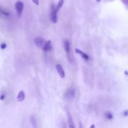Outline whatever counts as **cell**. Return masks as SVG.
<instances>
[{
  "instance_id": "obj_1",
  "label": "cell",
  "mask_w": 128,
  "mask_h": 128,
  "mask_svg": "<svg viewBox=\"0 0 128 128\" xmlns=\"http://www.w3.org/2000/svg\"><path fill=\"white\" fill-rule=\"evenodd\" d=\"M63 46L64 48L65 51L67 54L68 59V61H70L71 63L73 62V58H72V52H71V44H70V42L67 39H64L63 40Z\"/></svg>"
},
{
  "instance_id": "obj_11",
  "label": "cell",
  "mask_w": 128,
  "mask_h": 128,
  "mask_svg": "<svg viewBox=\"0 0 128 128\" xmlns=\"http://www.w3.org/2000/svg\"><path fill=\"white\" fill-rule=\"evenodd\" d=\"M30 121H31V123L32 124V126L33 128H38V123L36 121V118L34 116H31V118H30Z\"/></svg>"
},
{
  "instance_id": "obj_13",
  "label": "cell",
  "mask_w": 128,
  "mask_h": 128,
  "mask_svg": "<svg viewBox=\"0 0 128 128\" xmlns=\"http://www.w3.org/2000/svg\"><path fill=\"white\" fill-rule=\"evenodd\" d=\"M64 0H60L59 2H58L57 6H56V10L57 12H58L60 10V9L62 7V6H63L64 4Z\"/></svg>"
},
{
  "instance_id": "obj_17",
  "label": "cell",
  "mask_w": 128,
  "mask_h": 128,
  "mask_svg": "<svg viewBox=\"0 0 128 128\" xmlns=\"http://www.w3.org/2000/svg\"><path fill=\"white\" fill-rule=\"evenodd\" d=\"M61 128H67L66 123H65L64 122H62V124H61Z\"/></svg>"
},
{
  "instance_id": "obj_18",
  "label": "cell",
  "mask_w": 128,
  "mask_h": 128,
  "mask_svg": "<svg viewBox=\"0 0 128 128\" xmlns=\"http://www.w3.org/2000/svg\"><path fill=\"white\" fill-rule=\"evenodd\" d=\"M124 116H128V110H126V111H124Z\"/></svg>"
},
{
  "instance_id": "obj_6",
  "label": "cell",
  "mask_w": 128,
  "mask_h": 128,
  "mask_svg": "<svg viewBox=\"0 0 128 128\" xmlns=\"http://www.w3.org/2000/svg\"><path fill=\"white\" fill-rule=\"evenodd\" d=\"M75 52H76V53L79 54L82 57V58L84 59L85 61H88L90 60V57L89 56V55L87 54L86 53H85V52H83L82 51H81V50H80V49H78V48L75 49Z\"/></svg>"
},
{
  "instance_id": "obj_5",
  "label": "cell",
  "mask_w": 128,
  "mask_h": 128,
  "mask_svg": "<svg viewBox=\"0 0 128 128\" xmlns=\"http://www.w3.org/2000/svg\"><path fill=\"white\" fill-rule=\"evenodd\" d=\"M75 96V89L74 87H71L67 90L65 94V98L67 100H71Z\"/></svg>"
},
{
  "instance_id": "obj_22",
  "label": "cell",
  "mask_w": 128,
  "mask_h": 128,
  "mask_svg": "<svg viewBox=\"0 0 128 128\" xmlns=\"http://www.w3.org/2000/svg\"><path fill=\"white\" fill-rule=\"evenodd\" d=\"M96 2H100V1H101V0H96Z\"/></svg>"
},
{
  "instance_id": "obj_8",
  "label": "cell",
  "mask_w": 128,
  "mask_h": 128,
  "mask_svg": "<svg viewBox=\"0 0 128 128\" xmlns=\"http://www.w3.org/2000/svg\"><path fill=\"white\" fill-rule=\"evenodd\" d=\"M67 117H68V126L69 128H75L73 120L71 116V114L67 110Z\"/></svg>"
},
{
  "instance_id": "obj_12",
  "label": "cell",
  "mask_w": 128,
  "mask_h": 128,
  "mask_svg": "<svg viewBox=\"0 0 128 128\" xmlns=\"http://www.w3.org/2000/svg\"><path fill=\"white\" fill-rule=\"evenodd\" d=\"M104 118L108 120H111L113 119V114L111 111H106L104 113Z\"/></svg>"
},
{
  "instance_id": "obj_10",
  "label": "cell",
  "mask_w": 128,
  "mask_h": 128,
  "mask_svg": "<svg viewBox=\"0 0 128 128\" xmlns=\"http://www.w3.org/2000/svg\"><path fill=\"white\" fill-rule=\"evenodd\" d=\"M25 100V93L22 90H21L18 92L17 96V101L18 102H22Z\"/></svg>"
},
{
  "instance_id": "obj_7",
  "label": "cell",
  "mask_w": 128,
  "mask_h": 128,
  "mask_svg": "<svg viewBox=\"0 0 128 128\" xmlns=\"http://www.w3.org/2000/svg\"><path fill=\"white\" fill-rule=\"evenodd\" d=\"M56 70H57L58 72V74H59V75H60V77L62 79L64 78H65V72H64V69H63V68H62V66H61V64H56Z\"/></svg>"
},
{
  "instance_id": "obj_16",
  "label": "cell",
  "mask_w": 128,
  "mask_h": 128,
  "mask_svg": "<svg viewBox=\"0 0 128 128\" xmlns=\"http://www.w3.org/2000/svg\"><path fill=\"white\" fill-rule=\"evenodd\" d=\"M32 2H33V3L34 4H36V6H38L39 4H40V2H39V0H32Z\"/></svg>"
},
{
  "instance_id": "obj_3",
  "label": "cell",
  "mask_w": 128,
  "mask_h": 128,
  "mask_svg": "<svg viewBox=\"0 0 128 128\" xmlns=\"http://www.w3.org/2000/svg\"><path fill=\"white\" fill-rule=\"evenodd\" d=\"M46 41H46V40L43 38L38 36V37L35 38L34 40V43L38 48L42 50Z\"/></svg>"
},
{
  "instance_id": "obj_4",
  "label": "cell",
  "mask_w": 128,
  "mask_h": 128,
  "mask_svg": "<svg viewBox=\"0 0 128 128\" xmlns=\"http://www.w3.org/2000/svg\"><path fill=\"white\" fill-rule=\"evenodd\" d=\"M15 9L18 17H21L24 9V3L21 1H18L15 4Z\"/></svg>"
},
{
  "instance_id": "obj_20",
  "label": "cell",
  "mask_w": 128,
  "mask_h": 128,
  "mask_svg": "<svg viewBox=\"0 0 128 128\" xmlns=\"http://www.w3.org/2000/svg\"><path fill=\"white\" fill-rule=\"evenodd\" d=\"M4 99V95H2V96H1V100H3Z\"/></svg>"
},
{
  "instance_id": "obj_19",
  "label": "cell",
  "mask_w": 128,
  "mask_h": 128,
  "mask_svg": "<svg viewBox=\"0 0 128 128\" xmlns=\"http://www.w3.org/2000/svg\"><path fill=\"white\" fill-rule=\"evenodd\" d=\"M114 0H104V1L105 2H112V1H113Z\"/></svg>"
},
{
  "instance_id": "obj_9",
  "label": "cell",
  "mask_w": 128,
  "mask_h": 128,
  "mask_svg": "<svg viewBox=\"0 0 128 128\" xmlns=\"http://www.w3.org/2000/svg\"><path fill=\"white\" fill-rule=\"evenodd\" d=\"M52 49V44H51V41L50 40H48L46 42L45 44L44 45L43 48H42V50H43L45 52H48V51H51V50Z\"/></svg>"
},
{
  "instance_id": "obj_21",
  "label": "cell",
  "mask_w": 128,
  "mask_h": 128,
  "mask_svg": "<svg viewBox=\"0 0 128 128\" xmlns=\"http://www.w3.org/2000/svg\"><path fill=\"white\" fill-rule=\"evenodd\" d=\"M90 128H95V125L92 124L91 126H90Z\"/></svg>"
},
{
  "instance_id": "obj_2",
  "label": "cell",
  "mask_w": 128,
  "mask_h": 128,
  "mask_svg": "<svg viewBox=\"0 0 128 128\" xmlns=\"http://www.w3.org/2000/svg\"><path fill=\"white\" fill-rule=\"evenodd\" d=\"M57 11L56 10V6L54 4H51V12H50V17L51 20L53 23H56L58 21Z\"/></svg>"
},
{
  "instance_id": "obj_15",
  "label": "cell",
  "mask_w": 128,
  "mask_h": 128,
  "mask_svg": "<svg viewBox=\"0 0 128 128\" xmlns=\"http://www.w3.org/2000/svg\"><path fill=\"white\" fill-rule=\"evenodd\" d=\"M121 1L122 3L124 4H126V5H127V8L128 9V0H121Z\"/></svg>"
},
{
  "instance_id": "obj_14",
  "label": "cell",
  "mask_w": 128,
  "mask_h": 128,
  "mask_svg": "<svg viewBox=\"0 0 128 128\" xmlns=\"http://www.w3.org/2000/svg\"><path fill=\"white\" fill-rule=\"evenodd\" d=\"M6 47H7V44L6 43H4V42H3V43H2L1 44V48L2 50H4Z\"/></svg>"
}]
</instances>
